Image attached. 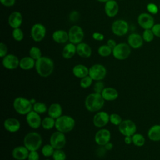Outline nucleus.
<instances>
[{
    "instance_id": "obj_38",
    "label": "nucleus",
    "mask_w": 160,
    "mask_h": 160,
    "mask_svg": "<svg viewBox=\"0 0 160 160\" xmlns=\"http://www.w3.org/2000/svg\"><path fill=\"white\" fill-rule=\"evenodd\" d=\"M53 160H66V155L62 149H55L52 156Z\"/></svg>"
},
{
    "instance_id": "obj_18",
    "label": "nucleus",
    "mask_w": 160,
    "mask_h": 160,
    "mask_svg": "<svg viewBox=\"0 0 160 160\" xmlns=\"http://www.w3.org/2000/svg\"><path fill=\"white\" fill-rule=\"evenodd\" d=\"M29 153V151L24 146H18L12 149L11 154L16 160H26L28 159Z\"/></svg>"
},
{
    "instance_id": "obj_26",
    "label": "nucleus",
    "mask_w": 160,
    "mask_h": 160,
    "mask_svg": "<svg viewBox=\"0 0 160 160\" xmlns=\"http://www.w3.org/2000/svg\"><path fill=\"white\" fill-rule=\"evenodd\" d=\"M147 135L149 139L152 141H160V124L151 126L148 131Z\"/></svg>"
},
{
    "instance_id": "obj_30",
    "label": "nucleus",
    "mask_w": 160,
    "mask_h": 160,
    "mask_svg": "<svg viewBox=\"0 0 160 160\" xmlns=\"http://www.w3.org/2000/svg\"><path fill=\"white\" fill-rule=\"evenodd\" d=\"M36 61L31 57L25 56L20 59L19 68L23 70H30L35 67Z\"/></svg>"
},
{
    "instance_id": "obj_3",
    "label": "nucleus",
    "mask_w": 160,
    "mask_h": 160,
    "mask_svg": "<svg viewBox=\"0 0 160 160\" xmlns=\"http://www.w3.org/2000/svg\"><path fill=\"white\" fill-rule=\"evenodd\" d=\"M42 139L41 136L37 132H28L24 138V146L28 149L29 151H38L41 146Z\"/></svg>"
},
{
    "instance_id": "obj_13",
    "label": "nucleus",
    "mask_w": 160,
    "mask_h": 160,
    "mask_svg": "<svg viewBox=\"0 0 160 160\" xmlns=\"http://www.w3.org/2000/svg\"><path fill=\"white\" fill-rule=\"evenodd\" d=\"M111 134L109 130L102 128L98 131L94 136V140L97 144L101 146H104L106 143L111 140Z\"/></svg>"
},
{
    "instance_id": "obj_46",
    "label": "nucleus",
    "mask_w": 160,
    "mask_h": 160,
    "mask_svg": "<svg viewBox=\"0 0 160 160\" xmlns=\"http://www.w3.org/2000/svg\"><path fill=\"white\" fill-rule=\"evenodd\" d=\"M92 37L93 39H94L95 41H102L104 39V34L101 32H93L92 34Z\"/></svg>"
},
{
    "instance_id": "obj_43",
    "label": "nucleus",
    "mask_w": 160,
    "mask_h": 160,
    "mask_svg": "<svg viewBox=\"0 0 160 160\" xmlns=\"http://www.w3.org/2000/svg\"><path fill=\"white\" fill-rule=\"evenodd\" d=\"M147 9L148 12H149L151 14H157L159 10L158 6L154 3H149L147 5Z\"/></svg>"
},
{
    "instance_id": "obj_8",
    "label": "nucleus",
    "mask_w": 160,
    "mask_h": 160,
    "mask_svg": "<svg viewBox=\"0 0 160 160\" xmlns=\"http://www.w3.org/2000/svg\"><path fill=\"white\" fill-rule=\"evenodd\" d=\"M119 132L124 136H132L137 131L136 123L131 119L122 120L121 123L118 126Z\"/></svg>"
},
{
    "instance_id": "obj_24",
    "label": "nucleus",
    "mask_w": 160,
    "mask_h": 160,
    "mask_svg": "<svg viewBox=\"0 0 160 160\" xmlns=\"http://www.w3.org/2000/svg\"><path fill=\"white\" fill-rule=\"evenodd\" d=\"M52 40L58 44H64L69 41L68 32L62 30L58 29L55 31L52 34Z\"/></svg>"
},
{
    "instance_id": "obj_40",
    "label": "nucleus",
    "mask_w": 160,
    "mask_h": 160,
    "mask_svg": "<svg viewBox=\"0 0 160 160\" xmlns=\"http://www.w3.org/2000/svg\"><path fill=\"white\" fill-rule=\"evenodd\" d=\"M93 79L88 75L86 77H84L80 80V86L82 88L86 89L91 86L92 84Z\"/></svg>"
},
{
    "instance_id": "obj_23",
    "label": "nucleus",
    "mask_w": 160,
    "mask_h": 160,
    "mask_svg": "<svg viewBox=\"0 0 160 160\" xmlns=\"http://www.w3.org/2000/svg\"><path fill=\"white\" fill-rule=\"evenodd\" d=\"M76 53L82 58H88L92 54V49L88 44L81 42L76 45Z\"/></svg>"
},
{
    "instance_id": "obj_54",
    "label": "nucleus",
    "mask_w": 160,
    "mask_h": 160,
    "mask_svg": "<svg viewBox=\"0 0 160 160\" xmlns=\"http://www.w3.org/2000/svg\"><path fill=\"white\" fill-rule=\"evenodd\" d=\"M96 1H99V2H106L107 1H109V0H96Z\"/></svg>"
},
{
    "instance_id": "obj_44",
    "label": "nucleus",
    "mask_w": 160,
    "mask_h": 160,
    "mask_svg": "<svg viewBox=\"0 0 160 160\" xmlns=\"http://www.w3.org/2000/svg\"><path fill=\"white\" fill-rule=\"evenodd\" d=\"M8 54V47L3 42L0 43V57L4 58Z\"/></svg>"
},
{
    "instance_id": "obj_1",
    "label": "nucleus",
    "mask_w": 160,
    "mask_h": 160,
    "mask_svg": "<svg viewBox=\"0 0 160 160\" xmlns=\"http://www.w3.org/2000/svg\"><path fill=\"white\" fill-rule=\"evenodd\" d=\"M54 68V62L49 57L42 56L36 61L35 69L41 77L47 78L52 73Z\"/></svg>"
},
{
    "instance_id": "obj_29",
    "label": "nucleus",
    "mask_w": 160,
    "mask_h": 160,
    "mask_svg": "<svg viewBox=\"0 0 160 160\" xmlns=\"http://www.w3.org/2000/svg\"><path fill=\"white\" fill-rule=\"evenodd\" d=\"M76 53V45L69 42L66 44L62 51V56L64 59L72 58Z\"/></svg>"
},
{
    "instance_id": "obj_35",
    "label": "nucleus",
    "mask_w": 160,
    "mask_h": 160,
    "mask_svg": "<svg viewBox=\"0 0 160 160\" xmlns=\"http://www.w3.org/2000/svg\"><path fill=\"white\" fill-rule=\"evenodd\" d=\"M29 56L34 59L35 61L39 59L42 57V52L41 49L36 46H32L30 48L29 51Z\"/></svg>"
},
{
    "instance_id": "obj_52",
    "label": "nucleus",
    "mask_w": 160,
    "mask_h": 160,
    "mask_svg": "<svg viewBox=\"0 0 160 160\" xmlns=\"http://www.w3.org/2000/svg\"><path fill=\"white\" fill-rule=\"evenodd\" d=\"M104 148L106 149V150L109 151V150H111V149L113 148V144L109 141V142L106 143V144L104 146Z\"/></svg>"
},
{
    "instance_id": "obj_53",
    "label": "nucleus",
    "mask_w": 160,
    "mask_h": 160,
    "mask_svg": "<svg viewBox=\"0 0 160 160\" xmlns=\"http://www.w3.org/2000/svg\"><path fill=\"white\" fill-rule=\"evenodd\" d=\"M30 101H31V102L32 103V105H33L35 102H36V101L35 99H34V98H31V99H30Z\"/></svg>"
},
{
    "instance_id": "obj_2",
    "label": "nucleus",
    "mask_w": 160,
    "mask_h": 160,
    "mask_svg": "<svg viewBox=\"0 0 160 160\" xmlns=\"http://www.w3.org/2000/svg\"><path fill=\"white\" fill-rule=\"evenodd\" d=\"M105 100L101 94L93 92L88 95L85 99V107L89 112H98L104 105Z\"/></svg>"
},
{
    "instance_id": "obj_27",
    "label": "nucleus",
    "mask_w": 160,
    "mask_h": 160,
    "mask_svg": "<svg viewBox=\"0 0 160 160\" xmlns=\"http://www.w3.org/2000/svg\"><path fill=\"white\" fill-rule=\"evenodd\" d=\"M48 116L56 119L57 118L62 116V106H61L60 104L56 103V102L51 104L48 108Z\"/></svg>"
},
{
    "instance_id": "obj_45",
    "label": "nucleus",
    "mask_w": 160,
    "mask_h": 160,
    "mask_svg": "<svg viewBox=\"0 0 160 160\" xmlns=\"http://www.w3.org/2000/svg\"><path fill=\"white\" fill-rule=\"evenodd\" d=\"M28 160H39V154L37 151H29Z\"/></svg>"
},
{
    "instance_id": "obj_6",
    "label": "nucleus",
    "mask_w": 160,
    "mask_h": 160,
    "mask_svg": "<svg viewBox=\"0 0 160 160\" xmlns=\"http://www.w3.org/2000/svg\"><path fill=\"white\" fill-rule=\"evenodd\" d=\"M131 50L129 45L125 42L117 44L112 49L113 57L118 60H124L131 54Z\"/></svg>"
},
{
    "instance_id": "obj_55",
    "label": "nucleus",
    "mask_w": 160,
    "mask_h": 160,
    "mask_svg": "<svg viewBox=\"0 0 160 160\" xmlns=\"http://www.w3.org/2000/svg\"><path fill=\"white\" fill-rule=\"evenodd\" d=\"M45 160H50V159H45Z\"/></svg>"
},
{
    "instance_id": "obj_21",
    "label": "nucleus",
    "mask_w": 160,
    "mask_h": 160,
    "mask_svg": "<svg viewBox=\"0 0 160 160\" xmlns=\"http://www.w3.org/2000/svg\"><path fill=\"white\" fill-rule=\"evenodd\" d=\"M104 11L109 18H113L117 15L119 11V5L115 0H109L105 2Z\"/></svg>"
},
{
    "instance_id": "obj_37",
    "label": "nucleus",
    "mask_w": 160,
    "mask_h": 160,
    "mask_svg": "<svg viewBox=\"0 0 160 160\" xmlns=\"http://www.w3.org/2000/svg\"><path fill=\"white\" fill-rule=\"evenodd\" d=\"M12 36L16 41H21L24 38V32L20 28L13 29L12 32Z\"/></svg>"
},
{
    "instance_id": "obj_7",
    "label": "nucleus",
    "mask_w": 160,
    "mask_h": 160,
    "mask_svg": "<svg viewBox=\"0 0 160 160\" xmlns=\"http://www.w3.org/2000/svg\"><path fill=\"white\" fill-rule=\"evenodd\" d=\"M106 74V68L100 64H95L89 68V76L95 81H102L105 78Z\"/></svg>"
},
{
    "instance_id": "obj_17",
    "label": "nucleus",
    "mask_w": 160,
    "mask_h": 160,
    "mask_svg": "<svg viewBox=\"0 0 160 160\" xmlns=\"http://www.w3.org/2000/svg\"><path fill=\"white\" fill-rule=\"evenodd\" d=\"M26 121L29 127L32 129H38L41 126L42 119L40 114L32 110L26 114Z\"/></svg>"
},
{
    "instance_id": "obj_28",
    "label": "nucleus",
    "mask_w": 160,
    "mask_h": 160,
    "mask_svg": "<svg viewBox=\"0 0 160 160\" xmlns=\"http://www.w3.org/2000/svg\"><path fill=\"white\" fill-rule=\"evenodd\" d=\"M73 75L78 78H82L89 75V68L83 64L75 65L72 68Z\"/></svg>"
},
{
    "instance_id": "obj_12",
    "label": "nucleus",
    "mask_w": 160,
    "mask_h": 160,
    "mask_svg": "<svg viewBox=\"0 0 160 160\" xmlns=\"http://www.w3.org/2000/svg\"><path fill=\"white\" fill-rule=\"evenodd\" d=\"M46 34V27L41 23L33 24L31 29V36L32 40L39 42L44 39Z\"/></svg>"
},
{
    "instance_id": "obj_9",
    "label": "nucleus",
    "mask_w": 160,
    "mask_h": 160,
    "mask_svg": "<svg viewBox=\"0 0 160 160\" xmlns=\"http://www.w3.org/2000/svg\"><path fill=\"white\" fill-rule=\"evenodd\" d=\"M68 32L69 35V42L76 45L81 42L84 37V32L82 28L77 25L71 27Z\"/></svg>"
},
{
    "instance_id": "obj_25",
    "label": "nucleus",
    "mask_w": 160,
    "mask_h": 160,
    "mask_svg": "<svg viewBox=\"0 0 160 160\" xmlns=\"http://www.w3.org/2000/svg\"><path fill=\"white\" fill-rule=\"evenodd\" d=\"M103 99L107 101H112L116 100L119 96L118 91L112 87L105 88L101 92Z\"/></svg>"
},
{
    "instance_id": "obj_36",
    "label": "nucleus",
    "mask_w": 160,
    "mask_h": 160,
    "mask_svg": "<svg viewBox=\"0 0 160 160\" xmlns=\"http://www.w3.org/2000/svg\"><path fill=\"white\" fill-rule=\"evenodd\" d=\"M55 149L51 145V144H47L44 145L41 149V153L44 157L52 156Z\"/></svg>"
},
{
    "instance_id": "obj_15",
    "label": "nucleus",
    "mask_w": 160,
    "mask_h": 160,
    "mask_svg": "<svg viewBox=\"0 0 160 160\" xmlns=\"http://www.w3.org/2000/svg\"><path fill=\"white\" fill-rule=\"evenodd\" d=\"M110 115L106 111H98L92 119L93 124L97 128H102L109 122Z\"/></svg>"
},
{
    "instance_id": "obj_51",
    "label": "nucleus",
    "mask_w": 160,
    "mask_h": 160,
    "mask_svg": "<svg viewBox=\"0 0 160 160\" xmlns=\"http://www.w3.org/2000/svg\"><path fill=\"white\" fill-rule=\"evenodd\" d=\"M124 142L126 144H131L132 143V136H124Z\"/></svg>"
},
{
    "instance_id": "obj_50",
    "label": "nucleus",
    "mask_w": 160,
    "mask_h": 160,
    "mask_svg": "<svg viewBox=\"0 0 160 160\" xmlns=\"http://www.w3.org/2000/svg\"><path fill=\"white\" fill-rule=\"evenodd\" d=\"M106 44H107L109 47H110L112 49H113V48L116 46L117 43L116 42V41H115L114 39H108V40L107 41Z\"/></svg>"
},
{
    "instance_id": "obj_32",
    "label": "nucleus",
    "mask_w": 160,
    "mask_h": 160,
    "mask_svg": "<svg viewBox=\"0 0 160 160\" xmlns=\"http://www.w3.org/2000/svg\"><path fill=\"white\" fill-rule=\"evenodd\" d=\"M132 144L137 147L143 146L146 142V139L144 136L140 133H135L132 136Z\"/></svg>"
},
{
    "instance_id": "obj_10",
    "label": "nucleus",
    "mask_w": 160,
    "mask_h": 160,
    "mask_svg": "<svg viewBox=\"0 0 160 160\" xmlns=\"http://www.w3.org/2000/svg\"><path fill=\"white\" fill-rule=\"evenodd\" d=\"M49 143L55 149H62L66 143L64 133L59 131L54 132L50 137Z\"/></svg>"
},
{
    "instance_id": "obj_41",
    "label": "nucleus",
    "mask_w": 160,
    "mask_h": 160,
    "mask_svg": "<svg viewBox=\"0 0 160 160\" xmlns=\"http://www.w3.org/2000/svg\"><path fill=\"white\" fill-rule=\"evenodd\" d=\"M110 122L115 126H119L122 121L121 116L116 113H112L109 116Z\"/></svg>"
},
{
    "instance_id": "obj_22",
    "label": "nucleus",
    "mask_w": 160,
    "mask_h": 160,
    "mask_svg": "<svg viewBox=\"0 0 160 160\" xmlns=\"http://www.w3.org/2000/svg\"><path fill=\"white\" fill-rule=\"evenodd\" d=\"M143 38L138 33H132L128 38V44L133 49H138L143 44Z\"/></svg>"
},
{
    "instance_id": "obj_4",
    "label": "nucleus",
    "mask_w": 160,
    "mask_h": 160,
    "mask_svg": "<svg viewBox=\"0 0 160 160\" xmlns=\"http://www.w3.org/2000/svg\"><path fill=\"white\" fill-rule=\"evenodd\" d=\"M75 126L74 119L68 115H62L56 119L55 128L57 131L63 133L71 131Z\"/></svg>"
},
{
    "instance_id": "obj_5",
    "label": "nucleus",
    "mask_w": 160,
    "mask_h": 160,
    "mask_svg": "<svg viewBox=\"0 0 160 160\" xmlns=\"http://www.w3.org/2000/svg\"><path fill=\"white\" fill-rule=\"evenodd\" d=\"M12 106L14 109L21 115H26L32 110V104L28 99L24 97H17L14 99Z\"/></svg>"
},
{
    "instance_id": "obj_20",
    "label": "nucleus",
    "mask_w": 160,
    "mask_h": 160,
    "mask_svg": "<svg viewBox=\"0 0 160 160\" xmlns=\"http://www.w3.org/2000/svg\"><path fill=\"white\" fill-rule=\"evenodd\" d=\"M4 128L9 132H16L20 129L21 124L18 119L14 118H9L4 121Z\"/></svg>"
},
{
    "instance_id": "obj_56",
    "label": "nucleus",
    "mask_w": 160,
    "mask_h": 160,
    "mask_svg": "<svg viewBox=\"0 0 160 160\" xmlns=\"http://www.w3.org/2000/svg\"></svg>"
},
{
    "instance_id": "obj_49",
    "label": "nucleus",
    "mask_w": 160,
    "mask_h": 160,
    "mask_svg": "<svg viewBox=\"0 0 160 160\" xmlns=\"http://www.w3.org/2000/svg\"><path fill=\"white\" fill-rule=\"evenodd\" d=\"M79 13L77 11H72L70 15H69V18L71 19V21H76L78 19L79 16Z\"/></svg>"
},
{
    "instance_id": "obj_16",
    "label": "nucleus",
    "mask_w": 160,
    "mask_h": 160,
    "mask_svg": "<svg viewBox=\"0 0 160 160\" xmlns=\"http://www.w3.org/2000/svg\"><path fill=\"white\" fill-rule=\"evenodd\" d=\"M138 23L143 29H151L154 25V18L148 13L142 12L138 17Z\"/></svg>"
},
{
    "instance_id": "obj_33",
    "label": "nucleus",
    "mask_w": 160,
    "mask_h": 160,
    "mask_svg": "<svg viewBox=\"0 0 160 160\" xmlns=\"http://www.w3.org/2000/svg\"><path fill=\"white\" fill-rule=\"evenodd\" d=\"M98 53L102 57H108L112 53V49L107 44H104L98 48Z\"/></svg>"
},
{
    "instance_id": "obj_42",
    "label": "nucleus",
    "mask_w": 160,
    "mask_h": 160,
    "mask_svg": "<svg viewBox=\"0 0 160 160\" xmlns=\"http://www.w3.org/2000/svg\"><path fill=\"white\" fill-rule=\"evenodd\" d=\"M105 88L104 84L102 81H97L93 86V90L94 92L101 94L103 89Z\"/></svg>"
},
{
    "instance_id": "obj_19",
    "label": "nucleus",
    "mask_w": 160,
    "mask_h": 160,
    "mask_svg": "<svg viewBox=\"0 0 160 160\" xmlns=\"http://www.w3.org/2000/svg\"><path fill=\"white\" fill-rule=\"evenodd\" d=\"M8 24L12 29L20 28L22 22V16L19 11L11 12L8 19Z\"/></svg>"
},
{
    "instance_id": "obj_39",
    "label": "nucleus",
    "mask_w": 160,
    "mask_h": 160,
    "mask_svg": "<svg viewBox=\"0 0 160 160\" xmlns=\"http://www.w3.org/2000/svg\"><path fill=\"white\" fill-rule=\"evenodd\" d=\"M142 36L144 41L147 42H150L153 40L154 34L152 31L151 29H144V31L142 32Z\"/></svg>"
},
{
    "instance_id": "obj_11",
    "label": "nucleus",
    "mask_w": 160,
    "mask_h": 160,
    "mask_svg": "<svg viewBox=\"0 0 160 160\" xmlns=\"http://www.w3.org/2000/svg\"><path fill=\"white\" fill-rule=\"evenodd\" d=\"M111 30L113 34L117 36H123L128 32V23L125 20L117 19L112 22Z\"/></svg>"
},
{
    "instance_id": "obj_47",
    "label": "nucleus",
    "mask_w": 160,
    "mask_h": 160,
    "mask_svg": "<svg viewBox=\"0 0 160 160\" xmlns=\"http://www.w3.org/2000/svg\"><path fill=\"white\" fill-rule=\"evenodd\" d=\"M151 30L153 32L154 36L160 38V24H154L151 28Z\"/></svg>"
},
{
    "instance_id": "obj_48",
    "label": "nucleus",
    "mask_w": 160,
    "mask_h": 160,
    "mask_svg": "<svg viewBox=\"0 0 160 160\" xmlns=\"http://www.w3.org/2000/svg\"><path fill=\"white\" fill-rule=\"evenodd\" d=\"M0 2L6 7H11L14 5L16 0H0Z\"/></svg>"
},
{
    "instance_id": "obj_14",
    "label": "nucleus",
    "mask_w": 160,
    "mask_h": 160,
    "mask_svg": "<svg viewBox=\"0 0 160 160\" xmlns=\"http://www.w3.org/2000/svg\"><path fill=\"white\" fill-rule=\"evenodd\" d=\"M19 58L13 54H8L2 58V64L4 68L7 69L13 70L19 66Z\"/></svg>"
},
{
    "instance_id": "obj_31",
    "label": "nucleus",
    "mask_w": 160,
    "mask_h": 160,
    "mask_svg": "<svg viewBox=\"0 0 160 160\" xmlns=\"http://www.w3.org/2000/svg\"><path fill=\"white\" fill-rule=\"evenodd\" d=\"M55 122H56V119L48 116L45 117L42 120L41 126L42 127L43 129L46 130H49L52 129L54 127H55Z\"/></svg>"
},
{
    "instance_id": "obj_34",
    "label": "nucleus",
    "mask_w": 160,
    "mask_h": 160,
    "mask_svg": "<svg viewBox=\"0 0 160 160\" xmlns=\"http://www.w3.org/2000/svg\"><path fill=\"white\" fill-rule=\"evenodd\" d=\"M48 108H47V106L42 102H36L32 105V110L39 114H44L48 111Z\"/></svg>"
}]
</instances>
